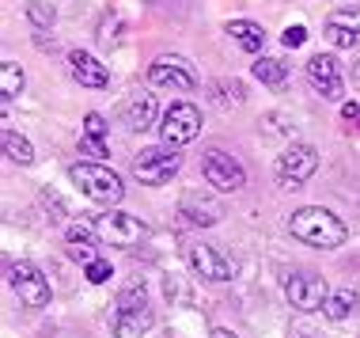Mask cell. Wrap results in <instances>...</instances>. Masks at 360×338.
Returning <instances> with one entry per match:
<instances>
[{"label":"cell","instance_id":"obj_1","mask_svg":"<svg viewBox=\"0 0 360 338\" xmlns=\"http://www.w3.org/2000/svg\"><path fill=\"white\" fill-rule=\"evenodd\" d=\"M288 232L300 239V244L319 247V251L342 247L345 236H349V228H345L334 213H330V209H323V206H304V209H296V213L288 217Z\"/></svg>","mask_w":360,"mask_h":338},{"label":"cell","instance_id":"obj_2","mask_svg":"<svg viewBox=\"0 0 360 338\" xmlns=\"http://www.w3.org/2000/svg\"><path fill=\"white\" fill-rule=\"evenodd\" d=\"M69 179L95 201V206H106V209H110V206H118V201L125 198L122 175H118V171H110L106 163H72V168H69Z\"/></svg>","mask_w":360,"mask_h":338},{"label":"cell","instance_id":"obj_3","mask_svg":"<svg viewBox=\"0 0 360 338\" xmlns=\"http://www.w3.org/2000/svg\"><path fill=\"white\" fill-rule=\"evenodd\" d=\"M179 168H182V156L171 144H152V149H141L137 156H133V175H137L144 187H163V182H171L179 175Z\"/></svg>","mask_w":360,"mask_h":338},{"label":"cell","instance_id":"obj_4","mask_svg":"<svg viewBox=\"0 0 360 338\" xmlns=\"http://www.w3.org/2000/svg\"><path fill=\"white\" fill-rule=\"evenodd\" d=\"M198 133H201V111L193 107V103H171V107L163 111V118H160L163 144L182 149V144L198 141Z\"/></svg>","mask_w":360,"mask_h":338},{"label":"cell","instance_id":"obj_5","mask_svg":"<svg viewBox=\"0 0 360 338\" xmlns=\"http://www.w3.org/2000/svg\"><path fill=\"white\" fill-rule=\"evenodd\" d=\"M285 296L296 312H319L330 301V289H326V277H319L315 270H292L285 282Z\"/></svg>","mask_w":360,"mask_h":338},{"label":"cell","instance_id":"obj_6","mask_svg":"<svg viewBox=\"0 0 360 338\" xmlns=\"http://www.w3.org/2000/svg\"><path fill=\"white\" fill-rule=\"evenodd\" d=\"M319 168V149L315 144H288L277 156V182L285 190H300L304 182L315 175Z\"/></svg>","mask_w":360,"mask_h":338},{"label":"cell","instance_id":"obj_7","mask_svg":"<svg viewBox=\"0 0 360 338\" xmlns=\"http://www.w3.org/2000/svg\"><path fill=\"white\" fill-rule=\"evenodd\" d=\"M201 175H205L209 187H217L220 194H236V190L247 187V171L243 163L224 149H209L205 160H201Z\"/></svg>","mask_w":360,"mask_h":338},{"label":"cell","instance_id":"obj_8","mask_svg":"<svg viewBox=\"0 0 360 338\" xmlns=\"http://www.w3.org/2000/svg\"><path fill=\"white\" fill-rule=\"evenodd\" d=\"M91 225L99 232V239H106V244H114V247H133V244H141L144 232H148L141 217L122 213V209H106V213H99L91 220Z\"/></svg>","mask_w":360,"mask_h":338},{"label":"cell","instance_id":"obj_9","mask_svg":"<svg viewBox=\"0 0 360 338\" xmlns=\"http://www.w3.org/2000/svg\"><path fill=\"white\" fill-rule=\"evenodd\" d=\"M186 258H190L193 274L205 277V282H231V277H236V263H231L217 244H201V239H193V244L186 247Z\"/></svg>","mask_w":360,"mask_h":338},{"label":"cell","instance_id":"obj_10","mask_svg":"<svg viewBox=\"0 0 360 338\" xmlns=\"http://www.w3.org/2000/svg\"><path fill=\"white\" fill-rule=\"evenodd\" d=\"M148 80L155 84V88H171V92H193L198 88V76H193L190 61L186 57H155V61L148 65Z\"/></svg>","mask_w":360,"mask_h":338},{"label":"cell","instance_id":"obj_11","mask_svg":"<svg viewBox=\"0 0 360 338\" xmlns=\"http://www.w3.org/2000/svg\"><path fill=\"white\" fill-rule=\"evenodd\" d=\"M307 80L311 88H315L323 99H342L345 95V76H342V61H338L334 54H315L307 61Z\"/></svg>","mask_w":360,"mask_h":338},{"label":"cell","instance_id":"obj_12","mask_svg":"<svg viewBox=\"0 0 360 338\" xmlns=\"http://www.w3.org/2000/svg\"><path fill=\"white\" fill-rule=\"evenodd\" d=\"M12 289L19 293V301H23L27 308H46L50 304V282H46V274L38 270L34 263H12Z\"/></svg>","mask_w":360,"mask_h":338},{"label":"cell","instance_id":"obj_13","mask_svg":"<svg viewBox=\"0 0 360 338\" xmlns=\"http://www.w3.org/2000/svg\"><path fill=\"white\" fill-rule=\"evenodd\" d=\"M179 217H186L190 225H201V228H209V225H217V220L224 217V209H220V201L205 194V190H186L179 201Z\"/></svg>","mask_w":360,"mask_h":338},{"label":"cell","instance_id":"obj_14","mask_svg":"<svg viewBox=\"0 0 360 338\" xmlns=\"http://www.w3.org/2000/svg\"><path fill=\"white\" fill-rule=\"evenodd\" d=\"M69 73H72V80L80 84V88L103 92L106 84H110V73H106V65H103L95 54H87V50H72V54H69Z\"/></svg>","mask_w":360,"mask_h":338},{"label":"cell","instance_id":"obj_15","mask_svg":"<svg viewBox=\"0 0 360 338\" xmlns=\"http://www.w3.org/2000/svg\"><path fill=\"white\" fill-rule=\"evenodd\" d=\"M155 315L152 308H133V312H114V338H144L152 331Z\"/></svg>","mask_w":360,"mask_h":338},{"label":"cell","instance_id":"obj_16","mask_svg":"<svg viewBox=\"0 0 360 338\" xmlns=\"http://www.w3.org/2000/svg\"><path fill=\"white\" fill-rule=\"evenodd\" d=\"M125 125H129L133 133H144V130H152L155 125V95L148 92H141V95H133L129 103H125Z\"/></svg>","mask_w":360,"mask_h":338},{"label":"cell","instance_id":"obj_17","mask_svg":"<svg viewBox=\"0 0 360 338\" xmlns=\"http://www.w3.org/2000/svg\"><path fill=\"white\" fill-rule=\"evenodd\" d=\"M224 31L236 38V46H239V50H247V54H262V50H266V31H262L255 19H231Z\"/></svg>","mask_w":360,"mask_h":338},{"label":"cell","instance_id":"obj_18","mask_svg":"<svg viewBox=\"0 0 360 338\" xmlns=\"http://www.w3.org/2000/svg\"><path fill=\"white\" fill-rule=\"evenodd\" d=\"M106 118L103 114H84V137H80V149H87L91 156H110V144H106Z\"/></svg>","mask_w":360,"mask_h":338},{"label":"cell","instance_id":"obj_19","mask_svg":"<svg viewBox=\"0 0 360 338\" xmlns=\"http://www.w3.org/2000/svg\"><path fill=\"white\" fill-rule=\"evenodd\" d=\"M250 73H255V80H262L266 88H281V84L288 80V65L281 61V57H258V61L250 65Z\"/></svg>","mask_w":360,"mask_h":338},{"label":"cell","instance_id":"obj_20","mask_svg":"<svg viewBox=\"0 0 360 338\" xmlns=\"http://www.w3.org/2000/svg\"><path fill=\"white\" fill-rule=\"evenodd\" d=\"M356 304H360V296L353 293V289H334V293H330V301H326V320H334V323H342V320H349V315L356 312Z\"/></svg>","mask_w":360,"mask_h":338},{"label":"cell","instance_id":"obj_21","mask_svg":"<svg viewBox=\"0 0 360 338\" xmlns=\"http://www.w3.org/2000/svg\"><path fill=\"white\" fill-rule=\"evenodd\" d=\"M209 92H212V103H217V107H239V103L247 99L243 80H217Z\"/></svg>","mask_w":360,"mask_h":338},{"label":"cell","instance_id":"obj_22","mask_svg":"<svg viewBox=\"0 0 360 338\" xmlns=\"http://www.w3.org/2000/svg\"><path fill=\"white\" fill-rule=\"evenodd\" d=\"M0 141H4V152H8V160H12V163H23V168H27V163L34 160L31 141H27V137H19L15 130H4V133H0Z\"/></svg>","mask_w":360,"mask_h":338},{"label":"cell","instance_id":"obj_23","mask_svg":"<svg viewBox=\"0 0 360 338\" xmlns=\"http://www.w3.org/2000/svg\"><path fill=\"white\" fill-rule=\"evenodd\" d=\"M326 31H345L360 38V8H334L326 15Z\"/></svg>","mask_w":360,"mask_h":338},{"label":"cell","instance_id":"obj_24","mask_svg":"<svg viewBox=\"0 0 360 338\" xmlns=\"http://www.w3.org/2000/svg\"><path fill=\"white\" fill-rule=\"evenodd\" d=\"M0 92H4V103H12L19 92H23V69L15 61H4L0 65Z\"/></svg>","mask_w":360,"mask_h":338},{"label":"cell","instance_id":"obj_25","mask_svg":"<svg viewBox=\"0 0 360 338\" xmlns=\"http://www.w3.org/2000/svg\"><path fill=\"white\" fill-rule=\"evenodd\" d=\"M95 38H99V46H118L122 42V15L118 12H106L103 19H99V31H95Z\"/></svg>","mask_w":360,"mask_h":338},{"label":"cell","instance_id":"obj_26","mask_svg":"<svg viewBox=\"0 0 360 338\" xmlns=\"http://www.w3.org/2000/svg\"><path fill=\"white\" fill-rule=\"evenodd\" d=\"M27 19H31V27H38V31H50L57 12H53L50 0H31V4H27Z\"/></svg>","mask_w":360,"mask_h":338},{"label":"cell","instance_id":"obj_27","mask_svg":"<svg viewBox=\"0 0 360 338\" xmlns=\"http://www.w3.org/2000/svg\"><path fill=\"white\" fill-rule=\"evenodd\" d=\"M133 308H148V293H144L141 282L125 285L118 293V312H133Z\"/></svg>","mask_w":360,"mask_h":338},{"label":"cell","instance_id":"obj_28","mask_svg":"<svg viewBox=\"0 0 360 338\" xmlns=\"http://www.w3.org/2000/svg\"><path fill=\"white\" fill-rule=\"evenodd\" d=\"M95 225H72L69 232H65V239H69V247H95Z\"/></svg>","mask_w":360,"mask_h":338},{"label":"cell","instance_id":"obj_29","mask_svg":"<svg viewBox=\"0 0 360 338\" xmlns=\"http://www.w3.org/2000/svg\"><path fill=\"white\" fill-rule=\"evenodd\" d=\"M262 125H266V133H292V130H296L292 114H266V118H262Z\"/></svg>","mask_w":360,"mask_h":338},{"label":"cell","instance_id":"obj_30","mask_svg":"<svg viewBox=\"0 0 360 338\" xmlns=\"http://www.w3.org/2000/svg\"><path fill=\"white\" fill-rule=\"evenodd\" d=\"M84 277L91 285H103V282H110V263H103V258H95V263H87L84 266Z\"/></svg>","mask_w":360,"mask_h":338},{"label":"cell","instance_id":"obj_31","mask_svg":"<svg viewBox=\"0 0 360 338\" xmlns=\"http://www.w3.org/2000/svg\"><path fill=\"white\" fill-rule=\"evenodd\" d=\"M281 42H285V50H300V46L307 42V27H285V35H281Z\"/></svg>","mask_w":360,"mask_h":338},{"label":"cell","instance_id":"obj_32","mask_svg":"<svg viewBox=\"0 0 360 338\" xmlns=\"http://www.w3.org/2000/svg\"><path fill=\"white\" fill-rule=\"evenodd\" d=\"M326 38L334 46H342V50H353V46H356V35H345V31H326Z\"/></svg>","mask_w":360,"mask_h":338},{"label":"cell","instance_id":"obj_33","mask_svg":"<svg viewBox=\"0 0 360 338\" xmlns=\"http://www.w3.org/2000/svg\"><path fill=\"white\" fill-rule=\"evenodd\" d=\"M69 255L76 258V263H95V247H69Z\"/></svg>","mask_w":360,"mask_h":338},{"label":"cell","instance_id":"obj_34","mask_svg":"<svg viewBox=\"0 0 360 338\" xmlns=\"http://www.w3.org/2000/svg\"><path fill=\"white\" fill-rule=\"evenodd\" d=\"M342 118L353 122V125H360V103H342Z\"/></svg>","mask_w":360,"mask_h":338},{"label":"cell","instance_id":"obj_35","mask_svg":"<svg viewBox=\"0 0 360 338\" xmlns=\"http://www.w3.org/2000/svg\"><path fill=\"white\" fill-rule=\"evenodd\" d=\"M212 338H236V334H231L228 327H212Z\"/></svg>","mask_w":360,"mask_h":338}]
</instances>
